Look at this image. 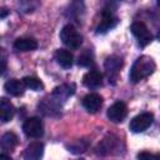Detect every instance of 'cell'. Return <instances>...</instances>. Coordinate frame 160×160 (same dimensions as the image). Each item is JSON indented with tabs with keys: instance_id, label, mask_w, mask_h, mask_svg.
<instances>
[{
	"instance_id": "obj_17",
	"label": "cell",
	"mask_w": 160,
	"mask_h": 160,
	"mask_svg": "<svg viewBox=\"0 0 160 160\" xmlns=\"http://www.w3.org/2000/svg\"><path fill=\"white\" fill-rule=\"evenodd\" d=\"M15 114V108L14 105L5 98L0 99V119L2 122H8L12 119Z\"/></svg>"
},
{
	"instance_id": "obj_9",
	"label": "cell",
	"mask_w": 160,
	"mask_h": 160,
	"mask_svg": "<svg viewBox=\"0 0 160 160\" xmlns=\"http://www.w3.org/2000/svg\"><path fill=\"white\" fill-rule=\"evenodd\" d=\"M106 115H108L109 120H111L112 122H121L128 115V108H126L125 102L116 101L108 109Z\"/></svg>"
},
{
	"instance_id": "obj_20",
	"label": "cell",
	"mask_w": 160,
	"mask_h": 160,
	"mask_svg": "<svg viewBox=\"0 0 160 160\" xmlns=\"http://www.w3.org/2000/svg\"><path fill=\"white\" fill-rule=\"evenodd\" d=\"M90 146V140L88 139H78L70 144L66 145L68 150L71 152V154H75V155H79V154H82L85 152Z\"/></svg>"
},
{
	"instance_id": "obj_11",
	"label": "cell",
	"mask_w": 160,
	"mask_h": 160,
	"mask_svg": "<svg viewBox=\"0 0 160 160\" xmlns=\"http://www.w3.org/2000/svg\"><path fill=\"white\" fill-rule=\"evenodd\" d=\"M75 92V84H62V85H59L56 86L52 92H51V96L59 101L60 104H62L68 98H70L71 95H74Z\"/></svg>"
},
{
	"instance_id": "obj_22",
	"label": "cell",
	"mask_w": 160,
	"mask_h": 160,
	"mask_svg": "<svg viewBox=\"0 0 160 160\" xmlns=\"http://www.w3.org/2000/svg\"><path fill=\"white\" fill-rule=\"evenodd\" d=\"M92 62H94V58H92V54L90 51H85V52L80 54L78 58V65L79 66L89 68L90 65H92Z\"/></svg>"
},
{
	"instance_id": "obj_10",
	"label": "cell",
	"mask_w": 160,
	"mask_h": 160,
	"mask_svg": "<svg viewBox=\"0 0 160 160\" xmlns=\"http://www.w3.org/2000/svg\"><path fill=\"white\" fill-rule=\"evenodd\" d=\"M61 105L59 101H56L51 95L48 99H44L41 104H39V109L48 116H58L61 112Z\"/></svg>"
},
{
	"instance_id": "obj_12",
	"label": "cell",
	"mask_w": 160,
	"mask_h": 160,
	"mask_svg": "<svg viewBox=\"0 0 160 160\" xmlns=\"http://www.w3.org/2000/svg\"><path fill=\"white\" fill-rule=\"evenodd\" d=\"M44 155V144L40 141L30 142L24 151V160H41Z\"/></svg>"
},
{
	"instance_id": "obj_26",
	"label": "cell",
	"mask_w": 160,
	"mask_h": 160,
	"mask_svg": "<svg viewBox=\"0 0 160 160\" xmlns=\"http://www.w3.org/2000/svg\"><path fill=\"white\" fill-rule=\"evenodd\" d=\"M6 14H8V10H6L5 8H2V9H1V15H0V18L4 19V18L6 16Z\"/></svg>"
},
{
	"instance_id": "obj_21",
	"label": "cell",
	"mask_w": 160,
	"mask_h": 160,
	"mask_svg": "<svg viewBox=\"0 0 160 160\" xmlns=\"http://www.w3.org/2000/svg\"><path fill=\"white\" fill-rule=\"evenodd\" d=\"M22 81H24V84H25V86H26L28 89H31V90H34V91H40V90L44 89L42 81L39 80V79L35 78V76H25V78L22 79Z\"/></svg>"
},
{
	"instance_id": "obj_3",
	"label": "cell",
	"mask_w": 160,
	"mask_h": 160,
	"mask_svg": "<svg viewBox=\"0 0 160 160\" xmlns=\"http://www.w3.org/2000/svg\"><path fill=\"white\" fill-rule=\"evenodd\" d=\"M121 141L119 138H116L115 135H106L96 146V154L100 156H106L110 154H119V146H120Z\"/></svg>"
},
{
	"instance_id": "obj_4",
	"label": "cell",
	"mask_w": 160,
	"mask_h": 160,
	"mask_svg": "<svg viewBox=\"0 0 160 160\" xmlns=\"http://www.w3.org/2000/svg\"><path fill=\"white\" fill-rule=\"evenodd\" d=\"M130 30H131L132 35L136 38L138 44L141 48H145L146 45H149L151 42L152 35H151L150 30L148 29V26L142 21H134L130 26Z\"/></svg>"
},
{
	"instance_id": "obj_6",
	"label": "cell",
	"mask_w": 160,
	"mask_h": 160,
	"mask_svg": "<svg viewBox=\"0 0 160 160\" xmlns=\"http://www.w3.org/2000/svg\"><path fill=\"white\" fill-rule=\"evenodd\" d=\"M152 121H154V115L151 112H142L131 119L129 124V129L132 132H142L151 126Z\"/></svg>"
},
{
	"instance_id": "obj_27",
	"label": "cell",
	"mask_w": 160,
	"mask_h": 160,
	"mask_svg": "<svg viewBox=\"0 0 160 160\" xmlns=\"http://www.w3.org/2000/svg\"><path fill=\"white\" fill-rule=\"evenodd\" d=\"M152 160H160V154H155L152 156Z\"/></svg>"
},
{
	"instance_id": "obj_15",
	"label": "cell",
	"mask_w": 160,
	"mask_h": 160,
	"mask_svg": "<svg viewBox=\"0 0 160 160\" xmlns=\"http://www.w3.org/2000/svg\"><path fill=\"white\" fill-rule=\"evenodd\" d=\"M25 84L22 80H18V79H9L5 84H4V89L8 94L12 95V96H20L24 94L25 90Z\"/></svg>"
},
{
	"instance_id": "obj_28",
	"label": "cell",
	"mask_w": 160,
	"mask_h": 160,
	"mask_svg": "<svg viewBox=\"0 0 160 160\" xmlns=\"http://www.w3.org/2000/svg\"><path fill=\"white\" fill-rule=\"evenodd\" d=\"M158 6H159V8H160V0H159V1H158Z\"/></svg>"
},
{
	"instance_id": "obj_5",
	"label": "cell",
	"mask_w": 160,
	"mask_h": 160,
	"mask_svg": "<svg viewBox=\"0 0 160 160\" xmlns=\"http://www.w3.org/2000/svg\"><path fill=\"white\" fill-rule=\"evenodd\" d=\"M22 131L28 138H32V139L41 138L44 134V124L41 119L38 116L29 118L22 124Z\"/></svg>"
},
{
	"instance_id": "obj_25",
	"label": "cell",
	"mask_w": 160,
	"mask_h": 160,
	"mask_svg": "<svg viewBox=\"0 0 160 160\" xmlns=\"http://www.w3.org/2000/svg\"><path fill=\"white\" fill-rule=\"evenodd\" d=\"M0 160H11V158H10L9 155H6L5 152H2V154L0 155Z\"/></svg>"
},
{
	"instance_id": "obj_19",
	"label": "cell",
	"mask_w": 160,
	"mask_h": 160,
	"mask_svg": "<svg viewBox=\"0 0 160 160\" xmlns=\"http://www.w3.org/2000/svg\"><path fill=\"white\" fill-rule=\"evenodd\" d=\"M0 145H1V149L4 152L6 151H12L14 148L18 145V136L11 132V131H8L5 134H2L1 136V140H0Z\"/></svg>"
},
{
	"instance_id": "obj_16",
	"label": "cell",
	"mask_w": 160,
	"mask_h": 160,
	"mask_svg": "<svg viewBox=\"0 0 160 160\" xmlns=\"http://www.w3.org/2000/svg\"><path fill=\"white\" fill-rule=\"evenodd\" d=\"M12 48L16 51H32L38 48V42L32 38H19L14 41Z\"/></svg>"
},
{
	"instance_id": "obj_2",
	"label": "cell",
	"mask_w": 160,
	"mask_h": 160,
	"mask_svg": "<svg viewBox=\"0 0 160 160\" xmlns=\"http://www.w3.org/2000/svg\"><path fill=\"white\" fill-rule=\"evenodd\" d=\"M60 39L68 48H71V49H78L82 44V36L71 24H68L61 29Z\"/></svg>"
},
{
	"instance_id": "obj_7",
	"label": "cell",
	"mask_w": 160,
	"mask_h": 160,
	"mask_svg": "<svg viewBox=\"0 0 160 160\" xmlns=\"http://www.w3.org/2000/svg\"><path fill=\"white\" fill-rule=\"evenodd\" d=\"M119 22V19L114 15L111 9H104L101 14V21L96 26V34H105L109 30L114 29Z\"/></svg>"
},
{
	"instance_id": "obj_29",
	"label": "cell",
	"mask_w": 160,
	"mask_h": 160,
	"mask_svg": "<svg viewBox=\"0 0 160 160\" xmlns=\"http://www.w3.org/2000/svg\"><path fill=\"white\" fill-rule=\"evenodd\" d=\"M76 160H84V159H81V158H80V159H76Z\"/></svg>"
},
{
	"instance_id": "obj_24",
	"label": "cell",
	"mask_w": 160,
	"mask_h": 160,
	"mask_svg": "<svg viewBox=\"0 0 160 160\" xmlns=\"http://www.w3.org/2000/svg\"><path fill=\"white\" fill-rule=\"evenodd\" d=\"M5 70H6V59H5V55L2 52V55H1V74H4Z\"/></svg>"
},
{
	"instance_id": "obj_1",
	"label": "cell",
	"mask_w": 160,
	"mask_h": 160,
	"mask_svg": "<svg viewBox=\"0 0 160 160\" xmlns=\"http://www.w3.org/2000/svg\"><path fill=\"white\" fill-rule=\"evenodd\" d=\"M155 61L152 60V58L148 56V55H141L139 56L131 69H130V74H129V79L131 82H139L140 80L150 76L154 71H155Z\"/></svg>"
},
{
	"instance_id": "obj_18",
	"label": "cell",
	"mask_w": 160,
	"mask_h": 160,
	"mask_svg": "<svg viewBox=\"0 0 160 160\" xmlns=\"http://www.w3.org/2000/svg\"><path fill=\"white\" fill-rule=\"evenodd\" d=\"M55 60H56V62H58L61 68L69 69V68H71V65H72L74 56H72V54H71L69 50L58 49V50L55 51Z\"/></svg>"
},
{
	"instance_id": "obj_13",
	"label": "cell",
	"mask_w": 160,
	"mask_h": 160,
	"mask_svg": "<svg viewBox=\"0 0 160 160\" xmlns=\"http://www.w3.org/2000/svg\"><path fill=\"white\" fill-rule=\"evenodd\" d=\"M102 105V98L96 92H90L84 96L82 99V106L86 109V111L94 114L98 110H100Z\"/></svg>"
},
{
	"instance_id": "obj_14",
	"label": "cell",
	"mask_w": 160,
	"mask_h": 160,
	"mask_svg": "<svg viewBox=\"0 0 160 160\" xmlns=\"http://www.w3.org/2000/svg\"><path fill=\"white\" fill-rule=\"evenodd\" d=\"M82 84L89 89L99 88L102 84V74L98 70H90L82 76Z\"/></svg>"
},
{
	"instance_id": "obj_23",
	"label": "cell",
	"mask_w": 160,
	"mask_h": 160,
	"mask_svg": "<svg viewBox=\"0 0 160 160\" xmlns=\"http://www.w3.org/2000/svg\"><path fill=\"white\" fill-rule=\"evenodd\" d=\"M152 154H150L149 151H141L138 154V160H152Z\"/></svg>"
},
{
	"instance_id": "obj_8",
	"label": "cell",
	"mask_w": 160,
	"mask_h": 160,
	"mask_svg": "<svg viewBox=\"0 0 160 160\" xmlns=\"http://www.w3.org/2000/svg\"><path fill=\"white\" fill-rule=\"evenodd\" d=\"M122 65H124V60L119 55H111V56L106 58V60L104 62V68H105V72L109 78V81L116 79Z\"/></svg>"
}]
</instances>
